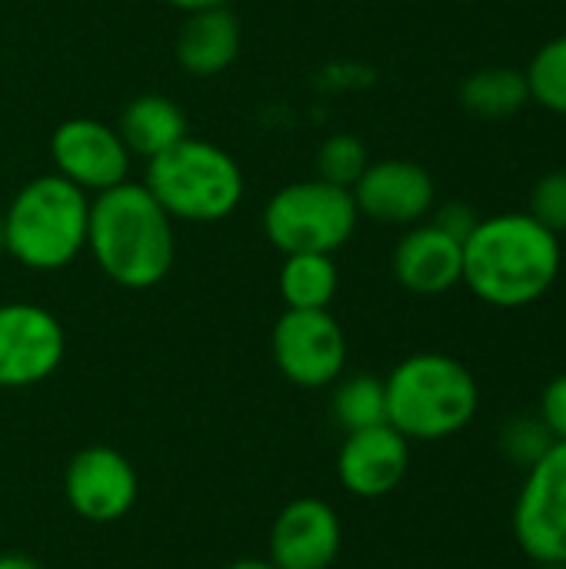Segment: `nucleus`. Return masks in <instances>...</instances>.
I'll list each match as a JSON object with an SVG mask.
<instances>
[{
	"label": "nucleus",
	"instance_id": "nucleus-1",
	"mask_svg": "<svg viewBox=\"0 0 566 569\" xmlns=\"http://www.w3.org/2000/svg\"><path fill=\"white\" fill-rule=\"evenodd\" d=\"M560 237L540 227L530 213L480 217L464 240V280L470 293L490 307L517 310L547 297L560 277Z\"/></svg>",
	"mask_w": 566,
	"mask_h": 569
},
{
	"label": "nucleus",
	"instance_id": "nucleus-2",
	"mask_svg": "<svg viewBox=\"0 0 566 569\" xmlns=\"http://www.w3.org/2000/svg\"><path fill=\"white\" fill-rule=\"evenodd\" d=\"M87 253L110 283L150 290L163 283L173 267V220L143 183L123 180L90 197Z\"/></svg>",
	"mask_w": 566,
	"mask_h": 569
},
{
	"label": "nucleus",
	"instance_id": "nucleus-3",
	"mask_svg": "<svg viewBox=\"0 0 566 569\" xmlns=\"http://www.w3.org/2000/svg\"><path fill=\"white\" fill-rule=\"evenodd\" d=\"M90 193L43 173L27 180L3 210L7 257L33 273H57L87 250Z\"/></svg>",
	"mask_w": 566,
	"mask_h": 569
},
{
	"label": "nucleus",
	"instance_id": "nucleus-4",
	"mask_svg": "<svg viewBox=\"0 0 566 569\" xmlns=\"http://www.w3.org/2000/svg\"><path fill=\"white\" fill-rule=\"evenodd\" d=\"M387 390V423L407 440L434 443L470 427L480 407V387L474 373L447 353H410L390 377Z\"/></svg>",
	"mask_w": 566,
	"mask_h": 569
},
{
	"label": "nucleus",
	"instance_id": "nucleus-5",
	"mask_svg": "<svg viewBox=\"0 0 566 569\" xmlns=\"http://www.w3.org/2000/svg\"><path fill=\"white\" fill-rule=\"evenodd\" d=\"M143 187L177 223H220L244 203L247 180L240 163L217 143L187 137L147 160Z\"/></svg>",
	"mask_w": 566,
	"mask_h": 569
},
{
	"label": "nucleus",
	"instance_id": "nucleus-6",
	"mask_svg": "<svg viewBox=\"0 0 566 569\" xmlns=\"http://www.w3.org/2000/svg\"><path fill=\"white\" fill-rule=\"evenodd\" d=\"M360 210L347 187L320 177L280 187L264 207V237L287 253H337L357 230Z\"/></svg>",
	"mask_w": 566,
	"mask_h": 569
},
{
	"label": "nucleus",
	"instance_id": "nucleus-7",
	"mask_svg": "<svg viewBox=\"0 0 566 569\" xmlns=\"http://www.w3.org/2000/svg\"><path fill=\"white\" fill-rule=\"evenodd\" d=\"M270 357L294 387L324 390L347 370V333L330 310H284L270 330Z\"/></svg>",
	"mask_w": 566,
	"mask_h": 569
},
{
	"label": "nucleus",
	"instance_id": "nucleus-8",
	"mask_svg": "<svg viewBox=\"0 0 566 569\" xmlns=\"http://www.w3.org/2000/svg\"><path fill=\"white\" fill-rule=\"evenodd\" d=\"M67 357L57 313L40 303H0V390H27L50 380Z\"/></svg>",
	"mask_w": 566,
	"mask_h": 569
},
{
	"label": "nucleus",
	"instance_id": "nucleus-9",
	"mask_svg": "<svg viewBox=\"0 0 566 569\" xmlns=\"http://www.w3.org/2000/svg\"><path fill=\"white\" fill-rule=\"evenodd\" d=\"M514 537L534 563H566V440L527 470L514 507Z\"/></svg>",
	"mask_w": 566,
	"mask_h": 569
},
{
	"label": "nucleus",
	"instance_id": "nucleus-10",
	"mask_svg": "<svg viewBox=\"0 0 566 569\" xmlns=\"http://www.w3.org/2000/svg\"><path fill=\"white\" fill-rule=\"evenodd\" d=\"M140 497V477L137 467L113 447L93 443L70 457L63 470V500L67 507L93 523L107 527L123 520Z\"/></svg>",
	"mask_w": 566,
	"mask_h": 569
},
{
	"label": "nucleus",
	"instance_id": "nucleus-11",
	"mask_svg": "<svg viewBox=\"0 0 566 569\" xmlns=\"http://www.w3.org/2000/svg\"><path fill=\"white\" fill-rule=\"evenodd\" d=\"M53 173L97 197L123 180H130L133 153L127 150L117 127L97 117H70L50 133Z\"/></svg>",
	"mask_w": 566,
	"mask_h": 569
},
{
	"label": "nucleus",
	"instance_id": "nucleus-12",
	"mask_svg": "<svg viewBox=\"0 0 566 569\" xmlns=\"http://www.w3.org/2000/svg\"><path fill=\"white\" fill-rule=\"evenodd\" d=\"M350 193L360 217L384 227L424 223L437 207L434 177L417 160H404V157L370 160V167L364 170V177L354 183Z\"/></svg>",
	"mask_w": 566,
	"mask_h": 569
},
{
	"label": "nucleus",
	"instance_id": "nucleus-13",
	"mask_svg": "<svg viewBox=\"0 0 566 569\" xmlns=\"http://www.w3.org/2000/svg\"><path fill=\"white\" fill-rule=\"evenodd\" d=\"M340 547L344 527L337 510L320 497H297L270 527L267 560L277 569H330Z\"/></svg>",
	"mask_w": 566,
	"mask_h": 569
},
{
	"label": "nucleus",
	"instance_id": "nucleus-14",
	"mask_svg": "<svg viewBox=\"0 0 566 569\" xmlns=\"http://www.w3.org/2000/svg\"><path fill=\"white\" fill-rule=\"evenodd\" d=\"M410 467V440L390 423L354 430L344 437L337 453V480L357 500L390 497Z\"/></svg>",
	"mask_w": 566,
	"mask_h": 569
},
{
	"label": "nucleus",
	"instance_id": "nucleus-15",
	"mask_svg": "<svg viewBox=\"0 0 566 569\" xmlns=\"http://www.w3.org/2000/svg\"><path fill=\"white\" fill-rule=\"evenodd\" d=\"M390 267L407 293L440 297L464 280V243L424 220L407 227V233L397 240Z\"/></svg>",
	"mask_w": 566,
	"mask_h": 569
},
{
	"label": "nucleus",
	"instance_id": "nucleus-16",
	"mask_svg": "<svg viewBox=\"0 0 566 569\" xmlns=\"http://www.w3.org/2000/svg\"><path fill=\"white\" fill-rule=\"evenodd\" d=\"M240 43V20L230 13V7H210L183 17L173 40V57L190 77H217L237 60Z\"/></svg>",
	"mask_w": 566,
	"mask_h": 569
},
{
	"label": "nucleus",
	"instance_id": "nucleus-17",
	"mask_svg": "<svg viewBox=\"0 0 566 569\" xmlns=\"http://www.w3.org/2000/svg\"><path fill=\"white\" fill-rule=\"evenodd\" d=\"M117 130L127 143V150L140 160H153L163 150L177 147L180 140L190 137V123L187 113L180 110L177 100L163 97V93H140L133 97L120 120Z\"/></svg>",
	"mask_w": 566,
	"mask_h": 569
},
{
	"label": "nucleus",
	"instance_id": "nucleus-18",
	"mask_svg": "<svg viewBox=\"0 0 566 569\" xmlns=\"http://www.w3.org/2000/svg\"><path fill=\"white\" fill-rule=\"evenodd\" d=\"M277 287L287 310H330L340 287L334 253H287Z\"/></svg>",
	"mask_w": 566,
	"mask_h": 569
},
{
	"label": "nucleus",
	"instance_id": "nucleus-19",
	"mask_svg": "<svg viewBox=\"0 0 566 569\" xmlns=\"http://www.w3.org/2000/svg\"><path fill=\"white\" fill-rule=\"evenodd\" d=\"M460 103L467 113L484 120H504L520 113L530 103L527 73L517 67H484L464 77L460 83Z\"/></svg>",
	"mask_w": 566,
	"mask_h": 569
},
{
	"label": "nucleus",
	"instance_id": "nucleus-20",
	"mask_svg": "<svg viewBox=\"0 0 566 569\" xmlns=\"http://www.w3.org/2000/svg\"><path fill=\"white\" fill-rule=\"evenodd\" d=\"M334 420L344 427V433L387 423V390H384V380L374 377V373L340 377L337 390H334Z\"/></svg>",
	"mask_w": 566,
	"mask_h": 569
},
{
	"label": "nucleus",
	"instance_id": "nucleus-21",
	"mask_svg": "<svg viewBox=\"0 0 566 569\" xmlns=\"http://www.w3.org/2000/svg\"><path fill=\"white\" fill-rule=\"evenodd\" d=\"M524 73H527L530 100L547 107L550 113L566 117V33L537 47Z\"/></svg>",
	"mask_w": 566,
	"mask_h": 569
},
{
	"label": "nucleus",
	"instance_id": "nucleus-22",
	"mask_svg": "<svg viewBox=\"0 0 566 569\" xmlns=\"http://www.w3.org/2000/svg\"><path fill=\"white\" fill-rule=\"evenodd\" d=\"M317 177L334 183V187H347L354 190V183L364 177V170L370 167V150L357 133H334L320 143L317 150Z\"/></svg>",
	"mask_w": 566,
	"mask_h": 569
},
{
	"label": "nucleus",
	"instance_id": "nucleus-23",
	"mask_svg": "<svg viewBox=\"0 0 566 569\" xmlns=\"http://www.w3.org/2000/svg\"><path fill=\"white\" fill-rule=\"evenodd\" d=\"M557 440L550 437V430L544 427L540 417H517L504 427V437H500V447L504 453L510 457V463L530 470Z\"/></svg>",
	"mask_w": 566,
	"mask_h": 569
},
{
	"label": "nucleus",
	"instance_id": "nucleus-24",
	"mask_svg": "<svg viewBox=\"0 0 566 569\" xmlns=\"http://www.w3.org/2000/svg\"><path fill=\"white\" fill-rule=\"evenodd\" d=\"M527 213L550 233H566V170H550L534 183Z\"/></svg>",
	"mask_w": 566,
	"mask_h": 569
},
{
	"label": "nucleus",
	"instance_id": "nucleus-25",
	"mask_svg": "<svg viewBox=\"0 0 566 569\" xmlns=\"http://www.w3.org/2000/svg\"><path fill=\"white\" fill-rule=\"evenodd\" d=\"M430 223H437L444 233H450L454 240H460V243H464V240L477 230L480 217H477V210H474L470 203L450 200V203H444V207H434V210H430Z\"/></svg>",
	"mask_w": 566,
	"mask_h": 569
},
{
	"label": "nucleus",
	"instance_id": "nucleus-26",
	"mask_svg": "<svg viewBox=\"0 0 566 569\" xmlns=\"http://www.w3.org/2000/svg\"><path fill=\"white\" fill-rule=\"evenodd\" d=\"M540 420L554 440H566V373L554 377L540 393Z\"/></svg>",
	"mask_w": 566,
	"mask_h": 569
},
{
	"label": "nucleus",
	"instance_id": "nucleus-27",
	"mask_svg": "<svg viewBox=\"0 0 566 569\" xmlns=\"http://www.w3.org/2000/svg\"><path fill=\"white\" fill-rule=\"evenodd\" d=\"M167 3L183 13H197V10H210V7H227L230 0H167Z\"/></svg>",
	"mask_w": 566,
	"mask_h": 569
},
{
	"label": "nucleus",
	"instance_id": "nucleus-28",
	"mask_svg": "<svg viewBox=\"0 0 566 569\" xmlns=\"http://www.w3.org/2000/svg\"><path fill=\"white\" fill-rule=\"evenodd\" d=\"M0 569H40V563L30 560V557H23V553H7V550H0Z\"/></svg>",
	"mask_w": 566,
	"mask_h": 569
},
{
	"label": "nucleus",
	"instance_id": "nucleus-29",
	"mask_svg": "<svg viewBox=\"0 0 566 569\" xmlns=\"http://www.w3.org/2000/svg\"><path fill=\"white\" fill-rule=\"evenodd\" d=\"M224 569H277L267 557L260 560V557H247V560H237V563H230V567Z\"/></svg>",
	"mask_w": 566,
	"mask_h": 569
},
{
	"label": "nucleus",
	"instance_id": "nucleus-30",
	"mask_svg": "<svg viewBox=\"0 0 566 569\" xmlns=\"http://www.w3.org/2000/svg\"><path fill=\"white\" fill-rule=\"evenodd\" d=\"M7 253V240H3V210H0V257Z\"/></svg>",
	"mask_w": 566,
	"mask_h": 569
},
{
	"label": "nucleus",
	"instance_id": "nucleus-31",
	"mask_svg": "<svg viewBox=\"0 0 566 569\" xmlns=\"http://www.w3.org/2000/svg\"><path fill=\"white\" fill-rule=\"evenodd\" d=\"M540 569H566V563H537Z\"/></svg>",
	"mask_w": 566,
	"mask_h": 569
},
{
	"label": "nucleus",
	"instance_id": "nucleus-32",
	"mask_svg": "<svg viewBox=\"0 0 566 569\" xmlns=\"http://www.w3.org/2000/svg\"><path fill=\"white\" fill-rule=\"evenodd\" d=\"M0 540H3V523H0Z\"/></svg>",
	"mask_w": 566,
	"mask_h": 569
}]
</instances>
